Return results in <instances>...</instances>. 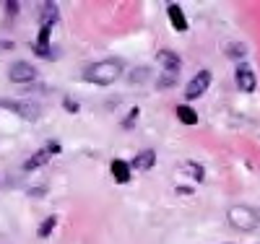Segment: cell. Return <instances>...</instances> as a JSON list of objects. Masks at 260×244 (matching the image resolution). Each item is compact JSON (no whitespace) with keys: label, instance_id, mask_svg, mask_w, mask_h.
Wrapping results in <instances>:
<instances>
[{"label":"cell","instance_id":"cell-4","mask_svg":"<svg viewBox=\"0 0 260 244\" xmlns=\"http://www.w3.org/2000/svg\"><path fill=\"white\" fill-rule=\"evenodd\" d=\"M208 86H211V71H198V73L192 76V81L185 86V99L187 101L201 99L208 91Z\"/></svg>","mask_w":260,"mask_h":244},{"label":"cell","instance_id":"cell-18","mask_svg":"<svg viewBox=\"0 0 260 244\" xmlns=\"http://www.w3.org/2000/svg\"><path fill=\"white\" fill-rule=\"evenodd\" d=\"M6 8H8V13L13 16V13H18V3H6Z\"/></svg>","mask_w":260,"mask_h":244},{"label":"cell","instance_id":"cell-1","mask_svg":"<svg viewBox=\"0 0 260 244\" xmlns=\"http://www.w3.org/2000/svg\"><path fill=\"white\" fill-rule=\"evenodd\" d=\"M120 73H122V62L115 60V57H107V60H99V62L89 65L83 78L89 83H94V86H110L120 78Z\"/></svg>","mask_w":260,"mask_h":244},{"label":"cell","instance_id":"cell-7","mask_svg":"<svg viewBox=\"0 0 260 244\" xmlns=\"http://www.w3.org/2000/svg\"><path fill=\"white\" fill-rule=\"evenodd\" d=\"M0 107H8L13 112H18L21 117L26 120H39V107L37 104H29V101H0Z\"/></svg>","mask_w":260,"mask_h":244},{"label":"cell","instance_id":"cell-15","mask_svg":"<svg viewBox=\"0 0 260 244\" xmlns=\"http://www.w3.org/2000/svg\"><path fill=\"white\" fill-rule=\"evenodd\" d=\"M55 226H57V216H47L45 221H42L39 231H37V234H39V239H47V236L52 234V229H55Z\"/></svg>","mask_w":260,"mask_h":244},{"label":"cell","instance_id":"cell-12","mask_svg":"<svg viewBox=\"0 0 260 244\" xmlns=\"http://www.w3.org/2000/svg\"><path fill=\"white\" fill-rule=\"evenodd\" d=\"M110 171H112V180H115L117 185H127V182H130V164H127V161L115 159V161L110 164Z\"/></svg>","mask_w":260,"mask_h":244},{"label":"cell","instance_id":"cell-17","mask_svg":"<svg viewBox=\"0 0 260 244\" xmlns=\"http://www.w3.org/2000/svg\"><path fill=\"white\" fill-rule=\"evenodd\" d=\"M65 109H68V112H78V104L73 99H65Z\"/></svg>","mask_w":260,"mask_h":244},{"label":"cell","instance_id":"cell-10","mask_svg":"<svg viewBox=\"0 0 260 244\" xmlns=\"http://www.w3.org/2000/svg\"><path fill=\"white\" fill-rule=\"evenodd\" d=\"M167 16H169V24H172V29H175V31H180V34L187 31V18H185V13H182V8L177 3H169L167 6Z\"/></svg>","mask_w":260,"mask_h":244},{"label":"cell","instance_id":"cell-14","mask_svg":"<svg viewBox=\"0 0 260 244\" xmlns=\"http://www.w3.org/2000/svg\"><path fill=\"white\" fill-rule=\"evenodd\" d=\"M177 117H180V122H185V125H195V122H198L195 109H190V107H185V104L177 107Z\"/></svg>","mask_w":260,"mask_h":244},{"label":"cell","instance_id":"cell-6","mask_svg":"<svg viewBox=\"0 0 260 244\" xmlns=\"http://www.w3.org/2000/svg\"><path fill=\"white\" fill-rule=\"evenodd\" d=\"M234 78H237V88H240L242 94H252V91H255L257 81H255V73H252L250 68L240 65V68H237V73H234Z\"/></svg>","mask_w":260,"mask_h":244},{"label":"cell","instance_id":"cell-3","mask_svg":"<svg viewBox=\"0 0 260 244\" xmlns=\"http://www.w3.org/2000/svg\"><path fill=\"white\" fill-rule=\"evenodd\" d=\"M60 153V143L57 141H50L45 148H39L37 153H31V156L24 161V171H34V169H39V166H45L52 156H57Z\"/></svg>","mask_w":260,"mask_h":244},{"label":"cell","instance_id":"cell-9","mask_svg":"<svg viewBox=\"0 0 260 244\" xmlns=\"http://www.w3.org/2000/svg\"><path fill=\"white\" fill-rule=\"evenodd\" d=\"M50 34H52V26H50V24H42V26H39V37H37V42L31 44L34 52H37L39 57H50Z\"/></svg>","mask_w":260,"mask_h":244},{"label":"cell","instance_id":"cell-2","mask_svg":"<svg viewBox=\"0 0 260 244\" xmlns=\"http://www.w3.org/2000/svg\"><path fill=\"white\" fill-rule=\"evenodd\" d=\"M226 218H229V226L237 229V231H252L260 224L257 211L250 208V205H232L229 213H226Z\"/></svg>","mask_w":260,"mask_h":244},{"label":"cell","instance_id":"cell-16","mask_svg":"<svg viewBox=\"0 0 260 244\" xmlns=\"http://www.w3.org/2000/svg\"><path fill=\"white\" fill-rule=\"evenodd\" d=\"M136 76H130V81L133 83H138V81H146V73H148V68H138V71H133Z\"/></svg>","mask_w":260,"mask_h":244},{"label":"cell","instance_id":"cell-13","mask_svg":"<svg viewBox=\"0 0 260 244\" xmlns=\"http://www.w3.org/2000/svg\"><path fill=\"white\" fill-rule=\"evenodd\" d=\"M182 174H187L192 182H203L206 180V169L201 164H195V161H185L182 164Z\"/></svg>","mask_w":260,"mask_h":244},{"label":"cell","instance_id":"cell-8","mask_svg":"<svg viewBox=\"0 0 260 244\" xmlns=\"http://www.w3.org/2000/svg\"><path fill=\"white\" fill-rule=\"evenodd\" d=\"M156 60H159V65L169 73V76H175L180 68H182V60H180V55L177 52H172V50H161L159 55H156Z\"/></svg>","mask_w":260,"mask_h":244},{"label":"cell","instance_id":"cell-5","mask_svg":"<svg viewBox=\"0 0 260 244\" xmlns=\"http://www.w3.org/2000/svg\"><path fill=\"white\" fill-rule=\"evenodd\" d=\"M34 78H37V68L26 60H18L8 68V81L11 83H31Z\"/></svg>","mask_w":260,"mask_h":244},{"label":"cell","instance_id":"cell-11","mask_svg":"<svg viewBox=\"0 0 260 244\" xmlns=\"http://www.w3.org/2000/svg\"><path fill=\"white\" fill-rule=\"evenodd\" d=\"M154 164H156V151H154V148H146V151L138 153L133 161H130V169H136V171H148Z\"/></svg>","mask_w":260,"mask_h":244}]
</instances>
